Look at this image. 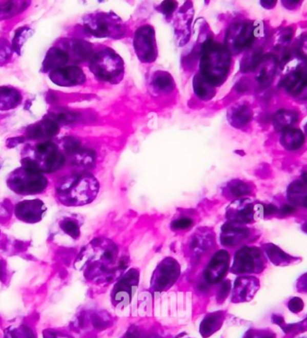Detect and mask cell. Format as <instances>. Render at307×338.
I'll list each match as a JSON object with an SVG mask.
<instances>
[{
  "instance_id": "1",
  "label": "cell",
  "mask_w": 307,
  "mask_h": 338,
  "mask_svg": "<svg viewBox=\"0 0 307 338\" xmlns=\"http://www.w3.org/2000/svg\"><path fill=\"white\" fill-rule=\"evenodd\" d=\"M78 261L87 280L112 283L126 269V260L120 259L119 247L111 240L95 238L81 252Z\"/></svg>"
},
{
  "instance_id": "2",
  "label": "cell",
  "mask_w": 307,
  "mask_h": 338,
  "mask_svg": "<svg viewBox=\"0 0 307 338\" xmlns=\"http://www.w3.org/2000/svg\"><path fill=\"white\" fill-rule=\"evenodd\" d=\"M99 182L90 174H74L62 179L57 193L62 204L81 206L91 204L99 193Z\"/></svg>"
},
{
  "instance_id": "3",
  "label": "cell",
  "mask_w": 307,
  "mask_h": 338,
  "mask_svg": "<svg viewBox=\"0 0 307 338\" xmlns=\"http://www.w3.org/2000/svg\"><path fill=\"white\" fill-rule=\"evenodd\" d=\"M230 57L228 51L222 44L210 40L204 44L200 61L201 76L209 83L217 86L224 82L227 77Z\"/></svg>"
},
{
  "instance_id": "4",
  "label": "cell",
  "mask_w": 307,
  "mask_h": 338,
  "mask_svg": "<svg viewBox=\"0 0 307 338\" xmlns=\"http://www.w3.org/2000/svg\"><path fill=\"white\" fill-rule=\"evenodd\" d=\"M124 62L112 49L98 51L91 57L90 69L97 79L117 84L124 76Z\"/></svg>"
},
{
  "instance_id": "5",
  "label": "cell",
  "mask_w": 307,
  "mask_h": 338,
  "mask_svg": "<svg viewBox=\"0 0 307 338\" xmlns=\"http://www.w3.org/2000/svg\"><path fill=\"white\" fill-rule=\"evenodd\" d=\"M7 183L13 192L21 195L43 193L48 185L47 179L42 172L28 167H20L12 172Z\"/></svg>"
},
{
  "instance_id": "6",
  "label": "cell",
  "mask_w": 307,
  "mask_h": 338,
  "mask_svg": "<svg viewBox=\"0 0 307 338\" xmlns=\"http://www.w3.org/2000/svg\"><path fill=\"white\" fill-rule=\"evenodd\" d=\"M86 29L98 38H121L126 33V26L119 16L112 13H94L84 21Z\"/></svg>"
},
{
  "instance_id": "7",
  "label": "cell",
  "mask_w": 307,
  "mask_h": 338,
  "mask_svg": "<svg viewBox=\"0 0 307 338\" xmlns=\"http://www.w3.org/2000/svg\"><path fill=\"white\" fill-rule=\"evenodd\" d=\"M33 156L24 160V167H31L38 171H54L62 167L65 158L58 150L57 146L51 142L38 144L34 149Z\"/></svg>"
},
{
  "instance_id": "8",
  "label": "cell",
  "mask_w": 307,
  "mask_h": 338,
  "mask_svg": "<svg viewBox=\"0 0 307 338\" xmlns=\"http://www.w3.org/2000/svg\"><path fill=\"white\" fill-rule=\"evenodd\" d=\"M139 273L137 269H130L123 274L112 292V302L117 309H124L130 304L137 291Z\"/></svg>"
},
{
  "instance_id": "9",
  "label": "cell",
  "mask_w": 307,
  "mask_h": 338,
  "mask_svg": "<svg viewBox=\"0 0 307 338\" xmlns=\"http://www.w3.org/2000/svg\"><path fill=\"white\" fill-rule=\"evenodd\" d=\"M181 273V267L174 259H163L153 273L151 290L161 292L170 289L177 281Z\"/></svg>"
},
{
  "instance_id": "10",
  "label": "cell",
  "mask_w": 307,
  "mask_h": 338,
  "mask_svg": "<svg viewBox=\"0 0 307 338\" xmlns=\"http://www.w3.org/2000/svg\"><path fill=\"white\" fill-rule=\"evenodd\" d=\"M134 48L137 57L143 62H153L157 57L155 31L151 26H144L137 30L134 38Z\"/></svg>"
},
{
  "instance_id": "11",
  "label": "cell",
  "mask_w": 307,
  "mask_h": 338,
  "mask_svg": "<svg viewBox=\"0 0 307 338\" xmlns=\"http://www.w3.org/2000/svg\"><path fill=\"white\" fill-rule=\"evenodd\" d=\"M260 251L255 247H243L235 256L232 272L237 273H252L260 272L263 268Z\"/></svg>"
},
{
  "instance_id": "12",
  "label": "cell",
  "mask_w": 307,
  "mask_h": 338,
  "mask_svg": "<svg viewBox=\"0 0 307 338\" xmlns=\"http://www.w3.org/2000/svg\"><path fill=\"white\" fill-rule=\"evenodd\" d=\"M47 208L42 201H24L15 205V215L21 222L34 224L43 220Z\"/></svg>"
},
{
  "instance_id": "13",
  "label": "cell",
  "mask_w": 307,
  "mask_h": 338,
  "mask_svg": "<svg viewBox=\"0 0 307 338\" xmlns=\"http://www.w3.org/2000/svg\"><path fill=\"white\" fill-rule=\"evenodd\" d=\"M230 255L226 250L217 252L205 271V278L210 284H217L224 278L229 268Z\"/></svg>"
},
{
  "instance_id": "14",
  "label": "cell",
  "mask_w": 307,
  "mask_h": 338,
  "mask_svg": "<svg viewBox=\"0 0 307 338\" xmlns=\"http://www.w3.org/2000/svg\"><path fill=\"white\" fill-rule=\"evenodd\" d=\"M51 77L53 82L62 87L77 86L86 80L83 70L76 66L57 69L52 72Z\"/></svg>"
},
{
  "instance_id": "15",
  "label": "cell",
  "mask_w": 307,
  "mask_h": 338,
  "mask_svg": "<svg viewBox=\"0 0 307 338\" xmlns=\"http://www.w3.org/2000/svg\"><path fill=\"white\" fill-rule=\"evenodd\" d=\"M259 288L258 280L253 277H239L235 281L232 302H248L253 298Z\"/></svg>"
},
{
  "instance_id": "16",
  "label": "cell",
  "mask_w": 307,
  "mask_h": 338,
  "mask_svg": "<svg viewBox=\"0 0 307 338\" xmlns=\"http://www.w3.org/2000/svg\"><path fill=\"white\" fill-rule=\"evenodd\" d=\"M249 235V230L242 224L230 222L226 224L221 233V243L227 247H234L246 238Z\"/></svg>"
},
{
  "instance_id": "17",
  "label": "cell",
  "mask_w": 307,
  "mask_h": 338,
  "mask_svg": "<svg viewBox=\"0 0 307 338\" xmlns=\"http://www.w3.org/2000/svg\"><path fill=\"white\" fill-rule=\"evenodd\" d=\"M227 216L231 222L245 224L252 222L253 218H255V206L239 202L237 204H232L228 208Z\"/></svg>"
},
{
  "instance_id": "18",
  "label": "cell",
  "mask_w": 307,
  "mask_h": 338,
  "mask_svg": "<svg viewBox=\"0 0 307 338\" xmlns=\"http://www.w3.org/2000/svg\"><path fill=\"white\" fill-rule=\"evenodd\" d=\"M193 11L192 8H188L186 10H181L178 13L177 21L175 23L176 35L180 39V45L188 41L191 33V22L192 20Z\"/></svg>"
},
{
  "instance_id": "19",
  "label": "cell",
  "mask_w": 307,
  "mask_h": 338,
  "mask_svg": "<svg viewBox=\"0 0 307 338\" xmlns=\"http://www.w3.org/2000/svg\"><path fill=\"white\" fill-rule=\"evenodd\" d=\"M22 101V95L15 88H0V110H11Z\"/></svg>"
},
{
  "instance_id": "20",
  "label": "cell",
  "mask_w": 307,
  "mask_h": 338,
  "mask_svg": "<svg viewBox=\"0 0 307 338\" xmlns=\"http://www.w3.org/2000/svg\"><path fill=\"white\" fill-rule=\"evenodd\" d=\"M224 320L223 312L211 313L203 320L200 325V333L204 337L210 336L220 328Z\"/></svg>"
},
{
  "instance_id": "21",
  "label": "cell",
  "mask_w": 307,
  "mask_h": 338,
  "mask_svg": "<svg viewBox=\"0 0 307 338\" xmlns=\"http://www.w3.org/2000/svg\"><path fill=\"white\" fill-rule=\"evenodd\" d=\"M195 92L200 98L209 99L213 96L215 94L214 91V86L209 83L202 76H197L194 83Z\"/></svg>"
},
{
  "instance_id": "22",
  "label": "cell",
  "mask_w": 307,
  "mask_h": 338,
  "mask_svg": "<svg viewBox=\"0 0 307 338\" xmlns=\"http://www.w3.org/2000/svg\"><path fill=\"white\" fill-rule=\"evenodd\" d=\"M60 229L67 235L71 236L74 240H77L80 236V225L77 221L72 218H65L62 220L59 224Z\"/></svg>"
},
{
  "instance_id": "23",
  "label": "cell",
  "mask_w": 307,
  "mask_h": 338,
  "mask_svg": "<svg viewBox=\"0 0 307 338\" xmlns=\"http://www.w3.org/2000/svg\"><path fill=\"white\" fill-rule=\"evenodd\" d=\"M4 338H36L33 331L27 326L22 325L19 327L8 328L5 332Z\"/></svg>"
},
{
  "instance_id": "24",
  "label": "cell",
  "mask_w": 307,
  "mask_h": 338,
  "mask_svg": "<svg viewBox=\"0 0 307 338\" xmlns=\"http://www.w3.org/2000/svg\"><path fill=\"white\" fill-rule=\"evenodd\" d=\"M266 251H267V255L271 259V262L274 263L277 266L282 265L283 263L288 264L286 262L291 260V257L289 255H286L280 248H278L274 245H270Z\"/></svg>"
},
{
  "instance_id": "25",
  "label": "cell",
  "mask_w": 307,
  "mask_h": 338,
  "mask_svg": "<svg viewBox=\"0 0 307 338\" xmlns=\"http://www.w3.org/2000/svg\"><path fill=\"white\" fill-rule=\"evenodd\" d=\"M154 85L159 91L169 92L174 88L173 78L167 72H162L157 75L154 80Z\"/></svg>"
},
{
  "instance_id": "26",
  "label": "cell",
  "mask_w": 307,
  "mask_h": 338,
  "mask_svg": "<svg viewBox=\"0 0 307 338\" xmlns=\"http://www.w3.org/2000/svg\"><path fill=\"white\" fill-rule=\"evenodd\" d=\"M230 192L235 196H242V195L249 193L250 190L249 187L246 186L245 184L236 183L230 186Z\"/></svg>"
},
{
  "instance_id": "27",
  "label": "cell",
  "mask_w": 307,
  "mask_h": 338,
  "mask_svg": "<svg viewBox=\"0 0 307 338\" xmlns=\"http://www.w3.org/2000/svg\"><path fill=\"white\" fill-rule=\"evenodd\" d=\"M230 289H231V283H230V281H226V282H224V284H222L220 290L218 291L217 302H224V300L228 297V293L230 292Z\"/></svg>"
},
{
  "instance_id": "28",
  "label": "cell",
  "mask_w": 307,
  "mask_h": 338,
  "mask_svg": "<svg viewBox=\"0 0 307 338\" xmlns=\"http://www.w3.org/2000/svg\"><path fill=\"white\" fill-rule=\"evenodd\" d=\"M192 220L190 218H181L173 222L172 228L174 229H186L192 227Z\"/></svg>"
},
{
  "instance_id": "29",
  "label": "cell",
  "mask_w": 307,
  "mask_h": 338,
  "mask_svg": "<svg viewBox=\"0 0 307 338\" xmlns=\"http://www.w3.org/2000/svg\"><path fill=\"white\" fill-rule=\"evenodd\" d=\"M289 309L294 313H298L303 309V302L298 297L291 299L289 302Z\"/></svg>"
},
{
  "instance_id": "30",
  "label": "cell",
  "mask_w": 307,
  "mask_h": 338,
  "mask_svg": "<svg viewBox=\"0 0 307 338\" xmlns=\"http://www.w3.org/2000/svg\"><path fill=\"white\" fill-rule=\"evenodd\" d=\"M44 338H72L69 335L54 330H45L44 332Z\"/></svg>"
},
{
  "instance_id": "31",
  "label": "cell",
  "mask_w": 307,
  "mask_h": 338,
  "mask_svg": "<svg viewBox=\"0 0 307 338\" xmlns=\"http://www.w3.org/2000/svg\"><path fill=\"white\" fill-rule=\"evenodd\" d=\"M176 6V3L174 2H166L162 5L163 11H166L167 14H170V12L174 11V8Z\"/></svg>"
},
{
  "instance_id": "32",
  "label": "cell",
  "mask_w": 307,
  "mask_h": 338,
  "mask_svg": "<svg viewBox=\"0 0 307 338\" xmlns=\"http://www.w3.org/2000/svg\"><path fill=\"white\" fill-rule=\"evenodd\" d=\"M263 211L264 214L271 215L276 213V212L278 211V209L275 207L274 205H271V204H270V205H267V206L264 207Z\"/></svg>"
},
{
  "instance_id": "33",
  "label": "cell",
  "mask_w": 307,
  "mask_h": 338,
  "mask_svg": "<svg viewBox=\"0 0 307 338\" xmlns=\"http://www.w3.org/2000/svg\"><path fill=\"white\" fill-rule=\"evenodd\" d=\"M280 211H281L282 214L289 215L291 214L293 212H295L296 210H295V208L290 206V205H285L284 207L282 208Z\"/></svg>"
},
{
  "instance_id": "34",
  "label": "cell",
  "mask_w": 307,
  "mask_h": 338,
  "mask_svg": "<svg viewBox=\"0 0 307 338\" xmlns=\"http://www.w3.org/2000/svg\"><path fill=\"white\" fill-rule=\"evenodd\" d=\"M247 338H254L252 335H250L249 337ZM259 338H275L274 335H271V334H267V335H262V336H260Z\"/></svg>"
},
{
  "instance_id": "35",
  "label": "cell",
  "mask_w": 307,
  "mask_h": 338,
  "mask_svg": "<svg viewBox=\"0 0 307 338\" xmlns=\"http://www.w3.org/2000/svg\"><path fill=\"white\" fill-rule=\"evenodd\" d=\"M303 279H304V281H303V286L304 287L306 288L307 289V275H305V276L303 277Z\"/></svg>"
},
{
  "instance_id": "36",
  "label": "cell",
  "mask_w": 307,
  "mask_h": 338,
  "mask_svg": "<svg viewBox=\"0 0 307 338\" xmlns=\"http://www.w3.org/2000/svg\"><path fill=\"white\" fill-rule=\"evenodd\" d=\"M303 229L304 230V231H305V232L307 233V223L306 224H304V225H303Z\"/></svg>"
}]
</instances>
